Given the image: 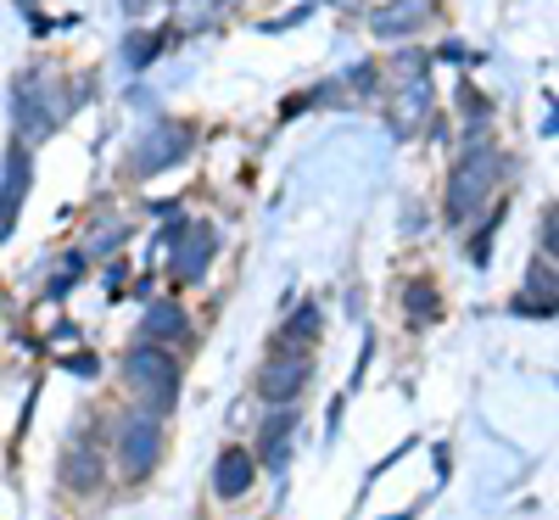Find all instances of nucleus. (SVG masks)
I'll use <instances>...</instances> for the list:
<instances>
[{"label": "nucleus", "instance_id": "nucleus-1", "mask_svg": "<svg viewBox=\"0 0 559 520\" xmlns=\"http://www.w3.org/2000/svg\"><path fill=\"white\" fill-rule=\"evenodd\" d=\"M498 179H503V152L492 146L487 134H476L471 146L459 152L453 174H448V202H442L448 224H453V229H464V224H471V218H476V213L492 202Z\"/></svg>", "mask_w": 559, "mask_h": 520}, {"label": "nucleus", "instance_id": "nucleus-2", "mask_svg": "<svg viewBox=\"0 0 559 520\" xmlns=\"http://www.w3.org/2000/svg\"><path fill=\"white\" fill-rule=\"evenodd\" d=\"M84 102V90H73V96H62V79L51 68H28L17 73L12 84V118H17V134L23 146H34V140L57 134V123H68V113Z\"/></svg>", "mask_w": 559, "mask_h": 520}, {"label": "nucleus", "instance_id": "nucleus-3", "mask_svg": "<svg viewBox=\"0 0 559 520\" xmlns=\"http://www.w3.org/2000/svg\"><path fill=\"white\" fill-rule=\"evenodd\" d=\"M129 381H134V392L146 398V409L152 414H168L174 403H179V358H168L163 353V342H140L134 353H129Z\"/></svg>", "mask_w": 559, "mask_h": 520}, {"label": "nucleus", "instance_id": "nucleus-4", "mask_svg": "<svg viewBox=\"0 0 559 520\" xmlns=\"http://www.w3.org/2000/svg\"><path fill=\"white\" fill-rule=\"evenodd\" d=\"M163 459V414L152 409H129L118 419V464H123V476L140 482V476H152Z\"/></svg>", "mask_w": 559, "mask_h": 520}, {"label": "nucleus", "instance_id": "nucleus-5", "mask_svg": "<svg viewBox=\"0 0 559 520\" xmlns=\"http://www.w3.org/2000/svg\"><path fill=\"white\" fill-rule=\"evenodd\" d=\"M191 146H197V134H191V123H179V118H163V123H152L146 134H140V146H134V174H168V168H179L185 157H191Z\"/></svg>", "mask_w": 559, "mask_h": 520}, {"label": "nucleus", "instance_id": "nucleus-6", "mask_svg": "<svg viewBox=\"0 0 559 520\" xmlns=\"http://www.w3.org/2000/svg\"><path fill=\"white\" fill-rule=\"evenodd\" d=\"M213 258H218V229L207 218H185V229L174 235V263L168 269L179 280H202L213 269Z\"/></svg>", "mask_w": 559, "mask_h": 520}, {"label": "nucleus", "instance_id": "nucleus-7", "mask_svg": "<svg viewBox=\"0 0 559 520\" xmlns=\"http://www.w3.org/2000/svg\"><path fill=\"white\" fill-rule=\"evenodd\" d=\"M28 179H34V152L17 140V146H7V168H0V241H12L23 197H28Z\"/></svg>", "mask_w": 559, "mask_h": 520}, {"label": "nucleus", "instance_id": "nucleus-8", "mask_svg": "<svg viewBox=\"0 0 559 520\" xmlns=\"http://www.w3.org/2000/svg\"><path fill=\"white\" fill-rule=\"evenodd\" d=\"M386 123H392V134L397 140H414L419 129L431 123V79L419 73V79H408V84H397L392 90V107H386Z\"/></svg>", "mask_w": 559, "mask_h": 520}, {"label": "nucleus", "instance_id": "nucleus-9", "mask_svg": "<svg viewBox=\"0 0 559 520\" xmlns=\"http://www.w3.org/2000/svg\"><path fill=\"white\" fill-rule=\"evenodd\" d=\"M431 17H437V0H386V7L369 12V34H381V39H414Z\"/></svg>", "mask_w": 559, "mask_h": 520}, {"label": "nucleus", "instance_id": "nucleus-10", "mask_svg": "<svg viewBox=\"0 0 559 520\" xmlns=\"http://www.w3.org/2000/svg\"><path fill=\"white\" fill-rule=\"evenodd\" d=\"M313 381V358H302V353H286V358H269L263 364V375H258V392L269 398V403H297V392Z\"/></svg>", "mask_w": 559, "mask_h": 520}, {"label": "nucleus", "instance_id": "nucleus-11", "mask_svg": "<svg viewBox=\"0 0 559 520\" xmlns=\"http://www.w3.org/2000/svg\"><path fill=\"white\" fill-rule=\"evenodd\" d=\"M57 482H62L68 493H102V482H107V459H102V448L79 437V442L62 453V464H57Z\"/></svg>", "mask_w": 559, "mask_h": 520}, {"label": "nucleus", "instance_id": "nucleus-12", "mask_svg": "<svg viewBox=\"0 0 559 520\" xmlns=\"http://www.w3.org/2000/svg\"><path fill=\"white\" fill-rule=\"evenodd\" d=\"M252 482H258V459H252V448H224L218 464H213V493L236 504V498L252 493Z\"/></svg>", "mask_w": 559, "mask_h": 520}, {"label": "nucleus", "instance_id": "nucleus-13", "mask_svg": "<svg viewBox=\"0 0 559 520\" xmlns=\"http://www.w3.org/2000/svg\"><path fill=\"white\" fill-rule=\"evenodd\" d=\"M292 437H297V409L286 403L280 409L274 403V414L263 419V437H258V464H269V470H286V459H292Z\"/></svg>", "mask_w": 559, "mask_h": 520}, {"label": "nucleus", "instance_id": "nucleus-14", "mask_svg": "<svg viewBox=\"0 0 559 520\" xmlns=\"http://www.w3.org/2000/svg\"><path fill=\"white\" fill-rule=\"evenodd\" d=\"M191 336V319L179 303H152L146 308V342H185Z\"/></svg>", "mask_w": 559, "mask_h": 520}, {"label": "nucleus", "instance_id": "nucleus-15", "mask_svg": "<svg viewBox=\"0 0 559 520\" xmlns=\"http://www.w3.org/2000/svg\"><path fill=\"white\" fill-rule=\"evenodd\" d=\"M163 39H168V34H157V28H134V34L123 39V62H129L134 73L152 68V62L163 57Z\"/></svg>", "mask_w": 559, "mask_h": 520}, {"label": "nucleus", "instance_id": "nucleus-16", "mask_svg": "<svg viewBox=\"0 0 559 520\" xmlns=\"http://www.w3.org/2000/svg\"><path fill=\"white\" fill-rule=\"evenodd\" d=\"M319 324H324V314H319L313 303H302L286 324H280V342H286V347H302V342H313V336H319Z\"/></svg>", "mask_w": 559, "mask_h": 520}, {"label": "nucleus", "instance_id": "nucleus-17", "mask_svg": "<svg viewBox=\"0 0 559 520\" xmlns=\"http://www.w3.org/2000/svg\"><path fill=\"white\" fill-rule=\"evenodd\" d=\"M236 7H241V0H191V7H185V23H191V28H213L218 17H229Z\"/></svg>", "mask_w": 559, "mask_h": 520}, {"label": "nucleus", "instance_id": "nucleus-18", "mask_svg": "<svg viewBox=\"0 0 559 520\" xmlns=\"http://www.w3.org/2000/svg\"><path fill=\"white\" fill-rule=\"evenodd\" d=\"M414 319H419V324L437 319V292L426 286V280H419V286H408V324H414Z\"/></svg>", "mask_w": 559, "mask_h": 520}, {"label": "nucleus", "instance_id": "nucleus-19", "mask_svg": "<svg viewBox=\"0 0 559 520\" xmlns=\"http://www.w3.org/2000/svg\"><path fill=\"white\" fill-rule=\"evenodd\" d=\"M79 274H84V252H73V258L62 263V274H51V286H45V292H51V297H68V292L79 286Z\"/></svg>", "mask_w": 559, "mask_h": 520}, {"label": "nucleus", "instance_id": "nucleus-20", "mask_svg": "<svg viewBox=\"0 0 559 520\" xmlns=\"http://www.w3.org/2000/svg\"><path fill=\"white\" fill-rule=\"evenodd\" d=\"M526 292H532V297H543V303H554V269H548V263H532Z\"/></svg>", "mask_w": 559, "mask_h": 520}, {"label": "nucleus", "instance_id": "nucleus-21", "mask_svg": "<svg viewBox=\"0 0 559 520\" xmlns=\"http://www.w3.org/2000/svg\"><path fill=\"white\" fill-rule=\"evenodd\" d=\"M129 241V224H112L107 235H96V241H90V252H118Z\"/></svg>", "mask_w": 559, "mask_h": 520}, {"label": "nucleus", "instance_id": "nucleus-22", "mask_svg": "<svg viewBox=\"0 0 559 520\" xmlns=\"http://www.w3.org/2000/svg\"><path fill=\"white\" fill-rule=\"evenodd\" d=\"M118 7H123V17H146L157 0H118Z\"/></svg>", "mask_w": 559, "mask_h": 520}, {"label": "nucleus", "instance_id": "nucleus-23", "mask_svg": "<svg viewBox=\"0 0 559 520\" xmlns=\"http://www.w3.org/2000/svg\"><path fill=\"white\" fill-rule=\"evenodd\" d=\"M324 7H336V12H358V0H324Z\"/></svg>", "mask_w": 559, "mask_h": 520}]
</instances>
